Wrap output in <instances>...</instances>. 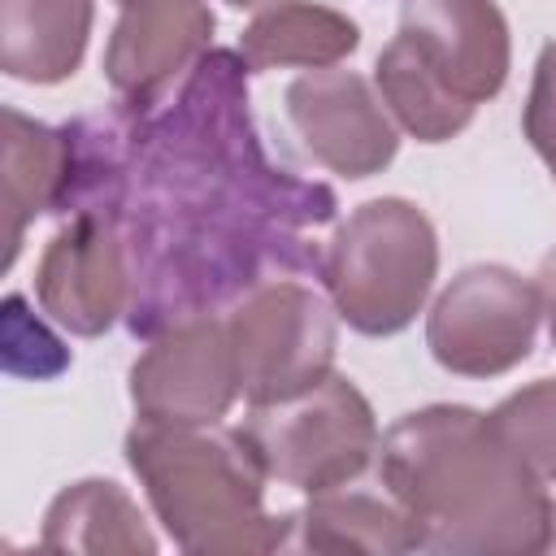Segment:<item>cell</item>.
Masks as SVG:
<instances>
[{
  "instance_id": "6da1fadb",
  "label": "cell",
  "mask_w": 556,
  "mask_h": 556,
  "mask_svg": "<svg viewBox=\"0 0 556 556\" xmlns=\"http://www.w3.org/2000/svg\"><path fill=\"white\" fill-rule=\"evenodd\" d=\"M74 143L78 178L65 213L100 208L122 226L135 265L126 326L143 339L213 313L269 269L321 265L308 230L334 222V191L265 156L239 52H204L174 100L74 122Z\"/></svg>"
},
{
  "instance_id": "7a4b0ae2",
  "label": "cell",
  "mask_w": 556,
  "mask_h": 556,
  "mask_svg": "<svg viewBox=\"0 0 556 556\" xmlns=\"http://www.w3.org/2000/svg\"><path fill=\"white\" fill-rule=\"evenodd\" d=\"M378 486L417 530V552L526 556L547 552L552 495L500 434L491 413L426 404L395 417L378 443Z\"/></svg>"
},
{
  "instance_id": "3957f363",
  "label": "cell",
  "mask_w": 556,
  "mask_h": 556,
  "mask_svg": "<svg viewBox=\"0 0 556 556\" xmlns=\"http://www.w3.org/2000/svg\"><path fill=\"white\" fill-rule=\"evenodd\" d=\"M122 452L174 547L191 556H261L291 547L295 513L265 508L269 473L239 426L135 421Z\"/></svg>"
},
{
  "instance_id": "277c9868",
  "label": "cell",
  "mask_w": 556,
  "mask_h": 556,
  "mask_svg": "<svg viewBox=\"0 0 556 556\" xmlns=\"http://www.w3.org/2000/svg\"><path fill=\"white\" fill-rule=\"evenodd\" d=\"M513 70L508 17L495 0H404L374 87L395 126L417 143L456 139Z\"/></svg>"
},
{
  "instance_id": "5b68a950",
  "label": "cell",
  "mask_w": 556,
  "mask_h": 556,
  "mask_svg": "<svg viewBox=\"0 0 556 556\" xmlns=\"http://www.w3.org/2000/svg\"><path fill=\"white\" fill-rule=\"evenodd\" d=\"M317 274L348 330L365 339H391L417 321L434 291V222L404 195L365 200L334 226Z\"/></svg>"
},
{
  "instance_id": "8992f818",
  "label": "cell",
  "mask_w": 556,
  "mask_h": 556,
  "mask_svg": "<svg viewBox=\"0 0 556 556\" xmlns=\"http://www.w3.org/2000/svg\"><path fill=\"white\" fill-rule=\"evenodd\" d=\"M261 456L269 482L295 486L304 495H321L356 482L378 460V417L365 391L330 369L317 387L282 400L248 408L239 426Z\"/></svg>"
},
{
  "instance_id": "52a82bcc",
  "label": "cell",
  "mask_w": 556,
  "mask_h": 556,
  "mask_svg": "<svg viewBox=\"0 0 556 556\" xmlns=\"http://www.w3.org/2000/svg\"><path fill=\"white\" fill-rule=\"evenodd\" d=\"M226 330L248 408L282 404L334 369L339 313L330 295L295 278H265L243 291L226 313Z\"/></svg>"
},
{
  "instance_id": "ba28073f",
  "label": "cell",
  "mask_w": 556,
  "mask_h": 556,
  "mask_svg": "<svg viewBox=\"0 0 556 556\" xmlns=\"http://www.w3.org/2000/svg\"><path fill=\"white\" fill-rule=\"evenodd\" d=\"M539 287L508 265L460 269L426 313V348L456 378H500L534 352Z\"/></svg>"
},
{
  "instance_id": "9c48e42d",
  "label": "cell",
  "mask_w": 556,
  "mask_h": 556,
  "mask_svg": "<svg viewBox=\"0 0 556 556\" xmlns=\"http://www.w3.org/2000/svg\"><path fill=\"white\" fill-rule=\"evenodd\" d=\"M126 391L139 421L217 426L239 400V369L226 317L191 313L148 334V348L130 365Z\"/></svg>"
},
{
  "instance_id": "30bf717a",
  "label": "cell",
  "mask_w": 556,
  "mask_h": 556,
  "mask_svg": "<svg viewBox=\"0 0 556 556\" xmlns=\"http://www.w3.org/2000/svg\"><path fill=\"white\" fill-rule=\"evenodd\" d=\"M35 300L78 339L109 334L135 304V265L122 226L100 208H74L39 252Z\"/></svg>"
},
{
  "instance_id": "8fae6325",
  "label": "cell",
  "mask_w": 556,
  "mask_h": 556,
  "mask_svg": "<svg viewBox=\"0 0 556 556\" xmlns=\"http://www.w3.org/2000/svg\"><path fill=\"white\" fill-rule=\"evenodd\" d=\"M282 109L304 152L348 182L382 174L400 152V126L391 109L356 70H304L287 83Z\"/></svg>"
},
{
  "instance_id": "7c38bea8",
  "label": "cell",
  "mask_w": 556,
  "mask_h": 556,
  "mask_svg": "<svg viewBox=\"0 0 556 556\" xmlns=\"http://www.w3.org/2000/svg\"><path fill=\"white\" fill-rule=\"evenodd\" d=\"M217 17L208 0H135L117 9L104 43V78L126 109H152L178 78L213 52Z\"/></svg>"
},
{
  "instance_id": "4fadbf2b",
  "label": "cell",
  "mask_w": 556,
  "mask_h": 556,
  "mask_svg": "<svg viewBox=\"0 0 556 556\" xmlns=\"http://www.w3.org/2000/svg\"><path fill=\"white\" fill-rule=\"evenodd\" d=\"M74 178H78L74 126H48L9 104L4 109V217H9L4 269H13L26 226L52 208H65Z\"/></svg>"
},
{
  "instance_id": "5bb4252c",
  "label": "cell",
  "mask_w": 556,
  "mask_h": 556,
  "mask_svg": "<svg viewBox=\"0 0 556 556\" xmlns=\"http://www.w3.org/2000/svg\"><path fill=\"white\" fill-rule=\"evenodd\" d=\"M96 0H0V70L13 83L56 87L78 74Z\"/></svg>"
},
{
  "instance_id": "9a60e30c",
  "label": "cell",
  "mask_w": 556,
  "mask_h": 556,
  "mask_svg": "<svg viewBox=\"0 0 556 556\" xmlns=\"http://www.w3.org/2000/svg\"><path fill=\"white\" fill-rule=\"evenodd\" d=\"M39 547L83 556H152L156 534L126 486L113 478H78L52 495L39 526Z\"/></svg>"
},
{
  "instance_id": "2e32d148",
  "label": "cell",
  "mask_w": 556,
  "mask_h": 556,
  "mask_svg": "<svg viewBox=\"0 0 556 556\" xmlns=\"http://www.w3.org/2000/svg\"><path fill=\"white\" fill-rule=\"evenodd\" d=\"M361 48V26L317 0H278L256 9L239 30V56L248 74L269 70H330Z\"/></svg>"
},
{
  "instance_id": "e0dca14e",
  "label": "cell",
  "mask_w": 556,
  "mask_h": 556,
  "mask_svg": "<svg viewBox=\"0 0 556 556\" xmlns=\"http://www.w3.org/2000/svg\"><path fill=\"white\" fill-rule=\"evenodd\" d=\"M291 547L400 556V552H417V530L387 486L365 491V486L348 482V486L308 495V504L295 508Z\"/></svg>"
},
{
  "instance_id": "ac0fdd59",
  "label": "cell",
  "mask_w": 556,
  "mask_h": 556,
  "mask_svg": "<svg viewBox=\"0 0 556 556\" xmlns=\"http://www.w3.org/2000/svg\"><path fill=\"white\" fill-rule=\"evenodd\" d=\"M491 421L543 482H556V378L517 387L491 408Z\"/></svg>"
},
{
  "instance_id": "d6986e66",
  "label": "cell",
  "mask_w": 556,
  "mask_h": 556,
  "mask_svg": "<svg viewBox=\"0 0 556 556\" xmlns=\"http://www.w3.org/2000/svg\"><path fill=\"white\" fill-rule=\"evenodd\" d=\"M521 135L530 139L534 156L552 169V182H556V39L539 48L530 96L521 109Z\"/></svg>"
},
{
  "instance_id": "ffe728a7",
  "label": "cell",
  "mask_w": 556,
  "mask_h": 556,
  "mask_svg": "<svg viewBox=\"0 0 556 556\" xmlns=\"http://www.w3.org/2000/svg\"><path fill=\"white\" fill-rule=\"evenodd\" d=\"M534 287H539V308H543V321H547V334H552V348H556V243L543 252Z\"/></svg>"
},
{
  "instance_id": "44dd1931",
  "label": "cell",
  "mask_w": 556,
  "mask_h": 556,
  "mask_svg": "<svg viewBox=\"0 0 556 556\" xmlns=\"http://www.w3.org/2000/svg\"><path fill=\"white\" fill-rule=\"evenodd\" d=\"M230 9H269V4H278V0H226Z\"/></svg>"
},
{
  "instance_id": "7402d4cb",
  "label": "cell",
  "mask_w": 556,
  "mask_h": 556,
  "mask_svg": "<svg viewBox=\"0 0 556 556\" xmlns=\"http://www.w3.org/2000/svg\"><path fill=\"white\" fill-rule=\"evenodd\" d=\"M547 552H556V500H552V530H547Z\"/></svg>"
},
{
  "instance_id": "603a6c76",
  "label": "cell",
  "mask_w": 556,
  "mask_h": 556,
  "mask_svg": "<svg viewBox=\"0 0 556 556\" xmlns=\"http://www.w3.org/2000/svg\"><path fill=\"white\" fill-rule=\"evenodd\" d=\"M113 4H117V9H126V4H135V0H113Z\"/></svg>"
}]
</instances>
